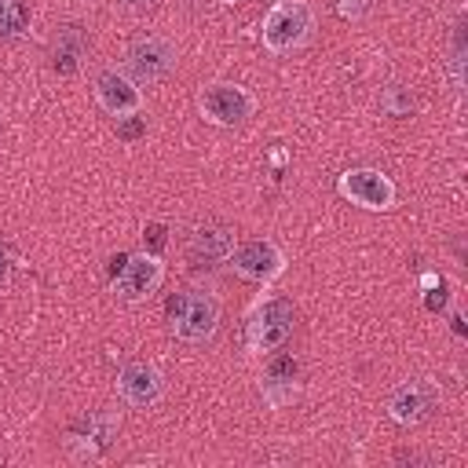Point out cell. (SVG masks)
I'll return each instance as SVG.
<instances>
[{
	"mask_svg": "<svg viewBox=\"0 0 468 468\" xmlns=\"http://www.w3.org/2000/svg\"><path fill=\"white\" fill-rule=\"evenodd\" d=\"M366 4H369V0H340V4H336V11H340L344 18H355V15H358Z\"/></svg>",
	"mask_w": 468,
	"mask_h": 468,
	"instance_id": "obj_19",
	"label": "cell"
},
{
	"mask_svg": "<svg viewBox=\"0 0 468 468\" xmlns=\"http://www.w3.org/2000/svg\"><path fill=\"white\" fill-rule=\"evenodd\" d=\"M7 271H11V256H7V249L0 245V282L7 278Z\"/></svg>",
	"mask_w": 468,
	"mask_h": 468,
	"instance_id": "obj_20",
	"label": "cell"
},
{
	"mask_svg": "<svg viewBox=\"0 0 468 468\" xmlns=\"http://www.w3.org/2000/svg\"><path fill=\"white\" fill-rule=\"evenodd\" d=\"M197 110L208 124L216 128H238L252 117L256 110V99L249 88L241 84H230V80H216V84H205L201 95H197Z\"/></svg>",
	"mask_w": 468,
	"mask_h": 468,
	"instance_id": "obj_4",
	"label": "cell"
},
{
	"mask_svg": "<svg viewBox=\"0 0 468 468\" xmlns=\"http://www.w3.org/2000/svg\"><path fill=\"white\" fill-rule=\"evenodd\" d=\"M80 55H84V40H80V29L77 26H66L55 40V69L58 73H73L80 66Z\"/></svg>",
	"mask_w": 468,
	"mask_h": 468,
	"instance_id": "obj_14",
	"label": "cell"
},
{
	"mask_svg": "<svg viewBox=\"0 0 468 468\" xmlns=\"http://www.w3.org/2000/svg\"><path fill=\"white\" fill-rule=\"evenodd\" d=\"M161 282H165V260H161V252L143 249V252H128L124 267L113 274V292L121 300L135 303V300H146L150 292H157Z\"/></svg>",
	"mask_w": 468,
	"mask_h": 468,
	"instance_id": "obj_7",
	"label": "cell"
},
{
	"mask_svg": "<svg viewBox=\"0 0 468 468\" xmlns=\"http://www.w3.org/2000/svg\"><path fill=\"white\" fill-rule=\"evenodd\" d=\"M165 234H168V227H165V223H146V227H143V245H146L150 252H161Z\"/></svg>",
	"mask_w": 468,
	"mask_h": 468,
	"instance_id": "obj_18",
	"label": "cell"
},
{
	"mask_svg": "<svg viewBox=\"0 0 468 468\" xmlns=\"http://www.w3.org/2000/svg\"><path fill=\"white\" fill-rule=\"evenodd\" d=\"M296 377H300V366L292 355H274L267 362V373H263V395L271 406H285L292 395H296Z\"/></svg>",
	"mask_w": 468,
	"mask_h": 468,
	"instance_id": "obj_12",
	"label": "cell"
},
{
	"mask_svg": "<svg viewBox=\"0 0 468 468\" xmlns=\"http://www.w3.org/2000/svg\"><path fill=\"white\" fill-rule=\"evenodd\" d=\"M314 29V11L307 0H274V7L263 15L260 40L271 55H289L296 51Z\"/></svg>",
	"mask_w": 468,
	"mask_h": 468,
	"instance_id": "obj_2",
	"label": "cell"
},
{
	"mask_svg": "<svg viewBox=\"0 0 468 468\" xmlns=\"http://www.w3.org/2000/svg\"><path fill=\"white\" fill-rule=\"evenodd\" d=\"M143 135H146V121H143L139 113L117 117V139H124V143H135V139H143Z\"/></svg>",
	"mask_w": 468,
	"mask_h": 468,
	"instance_id": "obj_17",
	"label": "cell"
},
{
	"mask_svg": "<svg viewBox=\"0 0 468 468\" xmlns=\"http://www.w3.org/2000/svg\"><path fill=\"white\" fill-rule=\"evenodd\" d=\"M450 322H453V333H457V336H464V318H461V311H453V314H450Z\"/></svg>",
	"mask_w": 468,
	"mask_h": 468,
	"instance_id": "obj_21",
	"label": "cell"
},
{
	"mask_svg": "<svg viewBox=\"0 0 468 468\" xmlns=\"http://www.w3.org/2000/svg\"><path fill=\"white\" fill-rule=\"evenodd\" d=\"M219 4H238V0H219Z\"/></svg>",
	"mask_w": 468,
	"mask_h": 468,
	"instance_id": "obj_23",
	"label": "cell"
},
{
	"mask_svg": "<svg viewBox=\"0 0 468 468\" xmlns=\"http://www.w3.org/2000/svg\"><path fill=\"white\" fill-rule=\"evenodd\" d=\"M292 322H296V311L285 296H260L245 318V344L249 351L256 355H271L278 351L289 333H292Z\"/></svg>",
	"mask_w": 468,
	"mask_h": 468,
	"instance_id": "obj_3",
	"label": "cell"
},
{
	"mask_svg": "<svg viewBox=\"0 0 468 468\" xmlns=\"http://www.w3.org/2000/svg\"><path fill=\"white\" fill-rule=\"evenodd\" d=\"M121 4H128V7H150V0H121Z\"/></svg>",
	"mask_w": 468,
	"mask_h": 468,
	"instance_id": "obj_22",
	"label": "cell"
},
{
	"mask_svg": "<svg viewBox=\"0 0 468 468\" xmlns=\"http://www.w3.org/2000/svg\"><path fill=\"white\" fill-rule=\"evenodd\" d=\"M29 26V11L22 7V0H0V40L18 37Z\"/></svg>",
	"mask_w": 468,
	"mask_h": 468,
	"instance_id": "obj_15",
	"label": "cell"
},
{
	"mask_svg": "<svg viewBox=\"0 0 468 468\" xmlns=\"http://www.w3.org/2000/svg\"><path fill=\"white\" fill-rule=\"evenodd\" d=\"M124 66H128V77L135 84H150V80H161L165 73H172L176 66V44L168 37H139L128 55H124Z\"/></svg>",
	"mask_w": 468,
	"mask_h": 468,
	"instance_id": "obj_8",
	"label": "cell"
},
{
	"mask_svg": "<svg viewBox=\"0 0 468 468\" xmlns=\"http://www.w3.org/2000/svg\"><path fill=\"white\" fill-rule=\"evenodd\" d=\"M435 406H439V388L431 380H406L388 399V413L395 424H420L424 417H431Z\"/></svg>",
	"mask_w": 468,
	"mask_h": 468,
	"instance_id": "obj_10",
	"label": "cell"
},
{
	"mask_svg": "<svg viewBox=\"0 0 468 468\" xmlns=\"http://www.w3.org/2000/svg\"><path fill=\"white\" fill-rule=\"evenodd\" d=\"M230 271L245 282H256V285H271L282 271H285V252L271 241V238H252V241H241L230 249L227 256Z\"/></svg>",
	"mask_w": 468,
	"mask_h": 468,
	"instance_id": "obj_5",
	"label": "cell"
},
{
	"mask_svg": "<svg viewBox=\"0 0 468 468\" xmlns=\"http://www.w3.org/2000/svg\"><path fill=\"white\" fill-rule=\"evenodd\" d=\"M380 106L391 113V117H406L410 110H413V95L406 91V88H399V84H391L384 95H380Z\"/></svg>",
	"mask_w": 468,
	"mask_h": 468,
	"instance_id": "obj_16",
	"label": "cell"
},
{
	"mask_svg": "<svg viewBox=\"0 0 468 468\" xmlns=\"http://www.w3.org/2000/svg\"><path fill=\"white\" fill-rule=\"evenodd\" d=\"M117 395H121L128 406H135V410L154 406V402L165 395L161 369L150 366V362H128V366H121V373H117Z\"/></svg>",
	"mask_w": 468,
	"mask_h": 468,
	"instance_id": "obj_11",
	"label": "cell"
},
{
	"mask_svg": "<svg viewBox=\"0 0 468 468\" xmlns=\"http://www.w3.org/2000/svg\"><path fill=\"white\" fill-rule=\"evenodd\" d=\"M234 249V238L227 227H201L190 238V260H227Z\"/></svg>",
	"mask_w": 468,
	"mask_h": 468,
	"instance_id": "obj_13",
	"label": "cell"
},
{
	"mask_svg": "<svg viewBox=\"0 0 468 468\" xmlns=\"http://www.w3.org/2000/svg\"><path fill=\"white\" fill-rule=\"evenodd\" d=\"M168 311V322H172V333L186 344H201L216 333L219 325V300L205 289H179L168 296L165 303Z\"/></svg>",
	"mask_w": 468,
	"mask_h": 468,
	"instance_id": "obj_1",
	"label": "cell"
},
{
	"mask_svg": "<svg viewBox=\"0 0 468 468\" xmlns=\"http://www.w3.org/2000/svg\"><path fill=\"white\" fill-rule=\"evenodd\" d=\"M336 190H340V197H347L351 205H358L366 212L395 208V183L380 168H347V172H340Z\"/></svg>",
	"mask_w": 468,
	"mask_h": 468,
	"instance_id": "obj_6",
	"label": "cell"
},
{
	"mask_svg": "<svg viewBox=\"0 0 468 468\" xmlns=\"http://www.w3.org/2000/svg\"><path fill=\"white\" fill-rule=\"evenodd\" d=\"M95 102L110 117H128V113L143 110V91L124 69H102L95 77Z\"/></svg>",
	"mask_w": 468,
	"mask_h": 468,
	"instance_id": "obj_9",
	"label": "cell"
}]
</instances>
